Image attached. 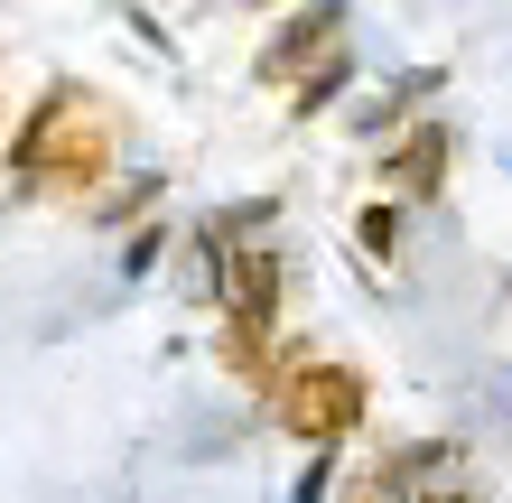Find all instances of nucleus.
Instances as JSON below:
<instances>
[{
  "label": "nucleus",
  "instance_id": "f257e3e1",
  "mask_svg": "<svg viewBox=\"0 0 512 503\" xmlns=\"http://www.w3.org/2000/svg\"><path fill=\"white\" fill-rule=\"evenodd\" d=\"M112 159H122V122L94 84H56V94L10 131V187L19 196H75L94 205Z\"/></svg>",
  "mask_w": 512,
  "mask_h": 503
},
{
  "label": "nucleus",
  "instance_id": "f03ea898",
  "mask_svg": "<svg viewBox=\"0 0 512 503\" xmlns=\"http://www.w3.org/2000/svg\"><path fill=\"white\" fill-rule=\"evenodd\" d=\"M261 401H270V420H280L298 448H345V438L364 429V410H373V382L354 364H326V354H280L270 382H261Z\"/></svg>",
  "mask_w": 512,
  "mask_h": 503
},
{
  "label": "nucleus",
  "instance_id": "7ed1b4c3",
  "mask_svg": "<svg viewBox=\"0 0 512 503\" xmlns=\"http://www.w3.org/2000/svg\"><path fill=\"white\" fill-rule=\"evenodd\" d=\"M336 47H345V10H336V0H317V10H298L280 38L252 56V75H261V84H298L317 56H336Z\"/></svg>",
  "mask_w": 512,
  "mask_h": 503
},
{
  "label": "nucleus",
  "instance_id": "20e7f679",
  "mask_svg": "<svg viewBox=\"0 0 512 503\" xmlns=\"http://www.w3.org/2000/svg\"><path fill=\"white\" fill-rule=\"evenodd\" d=\"M382 177H391V196H438L447 187V122L401 131V150L382 159Z\"/></svg>",
  "mask_w": 512,
  "mask_h": 503
},
{
  "label": "nucleus",
  "instance_id": "39448f33",
  "mask_svg": "<svg viewBox=\"0 0 512 503\" xmlns=\"http://www.w3.org/2000/svg\"><path fill=\"white\" fill-rule=\"evenodd\" d=\"M345 75H354V56H345V47H336V56H317V66L298 75V103H289V112H326V94H336Z\"/></svg>",
  "mask_w": 512,
  "mask_h": 503
},
{
  "label": "nucleus",
  "instance_id": "423d86ee",
  "mask_svg": "<svg viewBox=\"0 0 512 503\" xmlns=\"http://www.w3.org/2000/svg\"><path fill=\"white\" fill-rule=\"evenodd\" d=\"M354 243H364L373 261H391L401 252V205H364V215H354Z\"/></svg>",
  "mask_w": 512,
  "mask_h": 503
},
{
  "label": "nucleus",
  "instance_id": "0eeeda50",
  "mask_svg": "<svg viewBox=\"0 0 512 503\" xmlns=\"http://www.w3.org/2000/svg\"><path fill=\"white\" fill-rule=\"evenodd\" d=\"M326 476H336V448H317V457H308V476H298L289 503H326Z\"/></svg>",
  "mask_w": 512,
  "mask_h": 503
},
{
  "label": "nucleus",
  "instance_id": "6e6552de",
  "mask_svg": "<svg viewBox=\"0 0 512 503\" xmlns=\"http://www.w3.org/2000/svg\"><path fill=\"white\" fill-rule=\"evenodd\" d=\"M159 243H168V233H159V224H140V233H131V252H122V271L140 280V271H149V261H159Z\"/></svg>",
  "mask_w": 512,
  "mask_h": 503
},
{
  "label": "nucleus",
  "instance_id": "1a4fd4ad",
  "mask_svg": "<svg viewBox=\"0 0 512 503\" xmlns=\"http://www.w3.org/2000/svg\"><path fill=\"white\" fill-rule=\"evenodd\" d=\"M345 503H401V485H391L382 466H373V476H354V485H345Z\"/></svg>",
  "mask_w": 512,
  "mask_h": 503
}]
</instances>
